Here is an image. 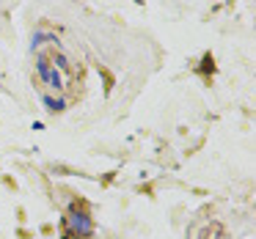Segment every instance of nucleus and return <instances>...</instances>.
I'll return each mask as SVG.
<instances>
[{
  "label": "nucleus",
  "instance_id": "nucleus-2",
  "mask_svg": "<svg viewBox=\"0 0 256 239\" xmlns=\"http://www.w3.org/2000/svg\"><path fill=\"white\" fill-rule=\"evenodd\" d=\"M44 105H47V110H52V113L64 110V99H52V96H44Z\"/></svg>",
  "mask_w": 256,
  "mask_h": 239
},
{
  "label": "nucleus",
  "instance_id": "nucleus-1",
  "mask_svg": "<svg viewBox=\"0 0 256 239\" xmlns=\"http://www.w3.org/2000/svg\"><path fill=\"white\" fill-rule=\"evenodd\" d=\"M69 228H72V234H78V237H91V234H94V223H91V217L86 215V212H72V215H69Z\"/></svg>",
  "mask_w": 256,
  "mask_h": 239
}]
</instances>
